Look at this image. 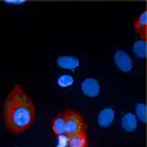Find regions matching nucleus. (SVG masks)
<instances>
[{"instance_id":"13","label":"nucleus","mask_w":147,"mask_h":147,"mask_svg":"<svg viewBox=\"0 0 147 147\" xmlns=\"http://www.w3.org/2000/svg\"><path fill=\"white\" fill-rule=\"evenodd\" d=\"M73 82H74V79L68 74H64L58 79V85L60 87H68L71 85H73Z\"/></svg>"},{"instance_id":"12","label":"nucleus","mask_w":147,"mask_h":147,"mask_svg":"<svg viewBox=\"0 0 147 147\" xmlns=\"http://www.w3.org/2000/svg\"><path fill=\"white\" fill-rule=\"evenodd\" d=\"M136 113H137V117L138 119L141 121V122H145L147 121V113H146V105L145 104H138L136 106Z\"/></svg>"},{"instance_id":"7","label":"nucleus","mask_w":147,"mask_h":147,"mask_svg":"<svg viewBox=\"0 0 147 147\" xmlns=\"http://www.w3.org/2000/svg\"><path fill=\"white\" fill-rule=\"evenodd\" d=\"M52 129L58 137L65 136V112H60L52 121Z\"/></svg>"},{"instance_id":"5","label":"nucleus","mask_w":147,"mask_h":147,"mask_svg":"<svg viewBox=\"0 0 147 147\" xmlns=\"http://www.w3.org/2000/svg\"><path fill=\"white\" fill-rule=\"evenodd\" d=\"M134 28H136L137 33H139L141 40L146 41V39H147V12L146 11L142 12L138 17V19L136 20Z\"/></svg>"},{"instance_id":"11","label":"nucleus","mask_w":147,"mask_h":147,"mask_svg":"<svg viewBox=\"0 0 147 147\" xmlns=\"http://www.w3.org/2000/svg\"><path fill=\"white\" fill-rule=\"evenodd\" d=\"M133 52L137 57H139L141 59L146 58V54H147V44H146V41L138 40L133 46Z\"/></svg>"},{"instance_id":"6","label":"nucleus","mask_w":147,"mask_h":147,"mask_svg":"<svg viewBox=\"0 0 147 147\" xmlns=\"http://www.w3.org/2000/svg\"><path fill=\"white\" fill-rule=\"evenodd\" d=\"M114 120V111L112 108H104L98 115V124L101 127H108Z\"/></svg>"},{"instance_id":"3","label":"nucleus","mask_w":147,"mask_h":147,"mask_svg":"<svg viewBox=\"0 0 147 147\" xmlns=\"http://www.w3.org/2000/svg\"><path fill=\"white\" fill-rule=\"evenodd\" d=\"M81 91L86 96L94 98V96H96L98 94L100 93L99 82H98L95 79H92V78L85 79L81 82Z\"/></svg>"},{"instance_id":"10","label":"nucleus","mask_w":147,"mask_h":147,"mask_svg":"<svg viewBox=\"0 0 147 147\" xmlns=\"http://www.w3.org/2000/svg\"><path fill=\"white\" fill-rule=\"evenodd\" d=\"M121 126L126 132H133L137 128V117L132 113H126L121 119Z\"/></svg>"},{"instance_id":"14","label":"nucleus","mask_w":147,"mask_h":147,"mask_svg":"<svg viewBox=\"0 0 147 147\" xmlns=\"http://www.w3.org/2000/svg\"><path fill=\"white\" fill-rule=\"evenodd\" d=\"M6 4H9V5H21V4H25V1H7Z\"/></svg>"},{"instance_id":"9","label":"nucleus","mask_w":147,"mask_h":147,"mask_svg":"<svg viewBox=\"0 0 147 147\" xmlns=\"http://www.w3.org/2000/svg\"><path fill=\"white\" fill-rule=\"evenodd\" d=\"M57 64H58V66H60L61 68H65V69H76L80 63L74 57L65 55V57H59L57 60Z\"/></svg>"},{"instance_id":"2","label":"nucleus","mask_w":147,"mask_h":147,"mask_svg":"<svg viewBox=\"0 0 147 147\" xmlns=\"http://www.w3.org/2000/svg\"><path fill=\"white\" fill-rule=\"evenodd\" d=\"M65 112V136L72 137L77 133L86 131V122L82 115L74 109L66 108Z\"/></svg>"},{"instance_id":"1","label":"nucleus","mask_w":147,"mask_h":147,"mask_svg":"<svg viewBox=\"0 0 147 147\" xmlns=\"http://www.w3.org/2000/svg\"><path fill=\"white\" fill-rule=\"evenodd\" d=\"M4 121L7 129L20 134L35 120V106L20 85H16L4 102Z\"/></svg>"},{"instance_id":"8","label":"nucleus","mask_w":147,"mask_h":147,"mask_svg":"<svg viewBox=\"0 0 147 147\" xmlns=\"http://www.w3.org/2000/svg\"><path fill=\"white\" fill-rule=\"evenodd\" d=\"M87 146L88 142H87L86 131L77 133L68 138V147H87Z\"/></svg>"},{"instance_id":"4","label":"nucleus","mask_w":147,"mask_h":147,"mask_svg":"<svg viewBox=\"0 0 147 147\" xmlns=\"http://www.w3.org/2000/svg\"><path fill=\"white\" fill-rule=\"evenodd\" d=\"M114 61H115V65L118 66V68L121 69L122 72H129L132 69V59L124 51L115 52Z\"/></svg>"}]
</instances>
